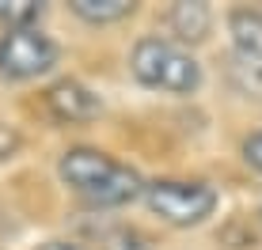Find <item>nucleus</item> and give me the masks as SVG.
Returning a JSON list of instances; mask_svg holds the SVG:
<instances>
[{
    "label": "nucleus",
    "instance_id": "nucleus-13",
    "mask_svg": "<svg viewBox=\"0 0 262 250\" xmlns=\"http://www.w3.org/2000/svg\"><path fill=\"white\" fill-rule=\"evenodd\" d=\"M38 250H84V246H72V243H46V246H38Z\"/></svg>",
    "mask_w": 262,
    "mask_h": 250
},
{
    "label": "nucleus",
    "instance_id": "nucleus-3",
    "mask_svg": "<svg viewBox=\"0 0 262 250\" xmlns=\"http://www.w3.org/2000/svg\"><path fill=\"white\" fill-rule=\"evenodd\" d=\"M144 201H148V209L156 212L164 224L194 228V224H202L205 216H213L216 190L205 186V182H175V178H164V182L144 186Z\"/></svg>",
    "mask_w": 262,
    "mask_h": 250
},
{
    "label": "nucleus",
    "instance_id": "nucleus-10",
    "mask_svg": "<svg viewBox=\"0 0 262 250\" xmlns=\"http://www.w3.org/2000/svg\"><path fill=\"white\" fill-rule=\"evenodd\" d=\"M228 76H232V84L239 87V91H247V95H262V61H251V57H232V65H228Z\"/></svg>",
    "mask_w": 262,
    "mask_h": 250
},
{
    "label": "nucleus",
    "instance_id": "nucleus-1",
    "mask_svg": "<svg viewBox=\"0 0 262 250\" xmlns=\"http://www.w3.org/2000/svg\"><path fill=\"white\" fill-rule=\"evenodd\" d=\"M61 178L65 186L88 197L92 205H103V209H118V205H129L133 197L144 193V182L133 167L111 159L106 152L95 148H72L61 156Z\"/></svg>",
    "mask_w": 262,
    "mask_h": 250
},
{
    "label": "nucleus",
    "instance_id": "nucleus-7",
    "mask_svg": "<svg viewBox=\"0 0 262 250\" xmlns=\"http://www.w3.org/2000/svg\"><path fill=\"white\" fill-rule=\"evenodd\" d=\"M228 31H232L239 57L262 61V12L258 8H236L228 15Z\"/></svg>",
    "mask_w": 262,
    "mask_h": 250
},
{
    "label": "nucleus",
    "instance_id": "nucleus-12",
    "mask_svg": "<svg viewBox=\"0 0 262 250\" xmlns=\"http://www.w3.org/2000/svg\"><path fill=\"white\" fill-rule=\"evenodd\" d=\"M243 156H247V163L255 167V171H262V133L243 140Z\"/></svg>",
    "mask_w": 262,
    "mask_h": 250
},
{
    "label": "nucleus",
    "instance_id": "nucleus-5",
    "mask_svg": "<svg viewBox=\"0 0 262 250\" xmlns=\"http://www.w3.org/2000/svg\"><path fill=\"white\" fill-rule=\"evenodd\" d=\"M42 103H46V110L53 114L57 121H92L99 118V95H92L80 80H57L53 87H46V95H42Z\"/></svg>",
    "mask_w": 262,
    "mask_h": 250
},
{
    "label": "nucleus",
    "instance_id": "nucleus-8",
    "mask_svg": "<svg viewBox=\"0 0 262 250\" xmlns=\"http://www.w3.org/2000/svg\"><path fill=\"white\" fill-rule=\"evenodd\" d=\"M72 12L88 23H118L133 12L129 0H72Z\"/></svg>",
    "mask_w": 262,
    "mask_h": 250
},
{
    "label": "nucleus",
    "instance_id": "nucleus-6",
    "mask_svg": "<svg viewBox=\"0 0 262 250\" xmlns=\"http://www.w3.org/2000/svg\"><path fill=\"white\" fill-rule=\"evenodd\" d=\"M167 23L183 42H205V34L213 31V12L202 0H179V4L171 8Z\"/></svg>",
    "mask_w": 262,
    "mask_h": 250
},
{
    "label": "nucleus",
    "instance_id": "nucleus-9",
    "mask_svg": "<svg viewBox=\"0 0 262 250\" xmlns=\"http://www.w3.org/2000/svg\"><path fill=\"white\" fill-rule=\"evenodd\" d=\"M42 19V4L38 0H0V23L12 31H27Z\"/></svg>",
    "mask_w": 262,
    "mask_h": 250
},
{
    "label": "nucleus",
    "instance_id": "nucleus-11",
    "mask_svg": "<svg viewBox=\"0 0 262 250\" xmlns=\"http://www.w3.org/2000/svg\"><path fill=\"white\" fill-rule=\"evenodd\" d=\"M103 246H106V250H148V243H144L137 231H129V228L111 231V235L103 239Z\"/></svg>",
    "mask_w": 262,
    "mask_h": 250
},
{
    "label": "nucleus",
    "instance_id": "nucleus-2",
    "mask_svg": "<svg viewBox=\"0 0 262 250\" xmlns=\"http://www.w3.org/2000/svg\"><path fill=\"white\" fill-rule=\"evenodd\" d=\"M129 68L144 87L171 91V95H190L202 84L198 61L167 38H141L129 53Z\"/></svg>",
    "mask_w": 262,
    "mask_h": 250
},
{
    "label": "nucleus",
    "instance_id": "nucleus-4",
    "mask_svg": "<svg viewBox=\"0 0 262 250\" xmlns=\"http://www.w3.org/2000/svg\"><path fill=\"white\" fill-rule=\"evenodd\" d=\"M57 65V46H53L50 34L34 31H8L0 38V72L8 80H31V76H42Z\"/></svg>",
    "mask_w": 262,
    "mask_h": 250
}]
</instances>
